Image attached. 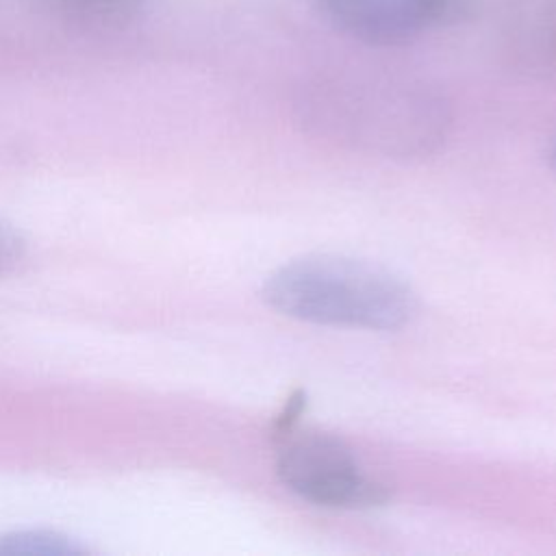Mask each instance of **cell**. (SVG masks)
I'll use <instances>...</instances> for the list:
<instances>
[{
	"label": "cell",
	"mask_w": 556,
	"mask_h": 556,
	"mask_svg": "<svg viewBox=\"0 0 556 556\" xmlns=\"http://www.w3.org/2000/svg\"><path fill=\"white\" fill-rule=\"evenodd\" d=\"M280 315L337 328L397 330L417 313L410 285L391 269L337 254L300 256L271 271L261 291Z\"/></svg>",
	"instance_id": "cell-1"
},
{
	"label": "cell",
	"mask_w": 556,
	"mask_h": 556,
	"mask_svg": "<svg viewBox=\"0 0 556 556\" xmlns=\"http://www.w3.org/2000/svg\"><path fill=\"white\" fill-rule=\"evenodd\" d=\"M302 119L328 141L404 161L439 150L450 126L439 98L393 85L324 89L306 98Z\"/></svg>",
	"instance_id": "cell-2"
},
{
	"label": "cell",
	"mask_w": 556,
	"mask_h": 556,
	"mask_svg": "<svg viewBox=\"0 0 556 556\" xmlns=\"http://www.w3.org/2000/svg\"><path fill=\"white\" fill-rule=\"evenodd\" d=\"M276 473L291 493L317 506L371 508L391 497L389 484L371 476L350 445L324 432L280 437Z\"/></svg>",
	"instance_id": "cell-3"
},
{
	"label": "cell",
	"mask_w": 556,
	"mask_h": 556,
	"mask_svg": "<svg viewBox=\"0 0 556 556\" xmlns=\"http://www.w3.org/2000/svg\"><path fill=\"white\" fill-rule=\"evenodd\" d=\"M345 35L369 46H397L469 11V0H317Z\"/></svg>",
	"instance_id": "cell-4"
},
{
	"label": "cell",
	"mask_w": 556,
	"mask_h": 556,
	"mask_svg": "<svg viewBox=\"0 0 556 556\" xmlns=\"http://www.w3.org/2000/svg\"><path fill=\"white\" fill-rule=\"evenodd\" d=\"M67 22L85 28H119L139 11L141 0H50Z\"/></svg>",
	"instance_id": "cell-5"
},
{
	"label": "cell",
	"mask_w": 556,
	"mask_h": 556,
	"mask_svg": "<svg viewBox=\"0 0 556 556\" xmlns=\"http://www.w3.org/2000/svg\"><path fill=\"white\" fill-rule=\"evenodd\" d=\"M83 552L67 536L54 532H15L0 539V554H41V556H59V554H78Z\"/></svg>",
	"instance_id": "cell-6"
},
{
	"label": "cell",
	"mask_w": 556,
	"mask_h": 556,
	"mask_svg": "<svg viewBox=\"0 0 556 556\" xmlns=\"http://www.w3.org/2000/svg\"><path fill=\"white\" fill-rule=\"evenodd\" d=\"M26 258V241L11 226L0 224V276L11 274Z\"/></svg>",
	"instance_id": "cell-7"
},
{
	"label": "cell",
	"mask_w": 556,
	"mask_h": 556,
	"mask_svg": "<svg viewBox=\"0 0 556 556\" xmlns=\"http://www.w3.org/2000/svg\"><path fill=\"white\" fill-rule=\"evenodd\" d=\"M304 406H306V395H304V391H295L293 395H289V400L285 402V408L280 410V415H278L276 421H274V432H276L278 437H285V434L293 432V426L298 424V419H300Z\"/></svg>",
	"instance_id": "cell-8"
},
{
	"label": "cell",
	"mask_w": 556,
	"mask_h": 556,
	"mask_svg": "<svg viewBox=\"0 0 556 556\" xmlns=\"http://www.w3.org/2000/svg\"><path fill=\"white\" fill-rule=\"evenodd\" d=\"M543 46L552 63L556 65V0L549 4L543 17Z\"/></svg>",
	"instance_id": "cell-9"
},
{
	"label": "cell",
	"mask_w": 556,
	"mask_h": 556,
	"mask_svg": "<svg viewBox=\"0 0 556 556\" xmlns=\"http://www.w3.org/2000/svg\"><path fill=\"white\" fill-rule=\"evenodd\" d=\"M545 156H547V163H549V167L556 172V137L552 139V143L547 146V150H545Z\"/></svg>",
	"instance_id": "cell-10"
}]
</instances>
